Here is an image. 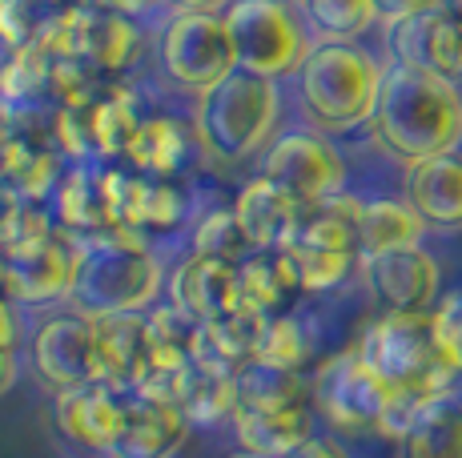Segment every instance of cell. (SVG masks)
<instances>
[{"label":"cell","instance_id":"34","mask_svg":"<svg viewBox=\"0 0 462 458\" xmlns=\"http://www.w3.org/2000/svg\"><path fill=\"white\" fill-rule=\"evenodd\" d=\"M290 258L298 266L301 289L306 294H326V289L342 286L350 270L358 266V253H337V250H314V245H290Z\"/></svg>","mask_w":462,"mask_h":458},{"label":"cell","instance_id":"47","mask_svg":"<svg viewBox=\"0 0 462 458\" xmlns=\"http://www.w3.org/2000/svg\"><path fill=\"white\" fill-rule=\"evenodd\" d=\"M229 458H265V454H250V451H237V454H229Z\"/></svg>","mask_w":462,"mask_h":458},{"label":"cell","instance_id":"11","mask_svg":"<svg viewBox=\"0 0 462 458\" xmlns=\"http://www.w3.org/2000/svg\"><path fill=\"white\" fill-rule=\"evenodd\" d=\"M32 370L49 390L69 394L85 386H109L101 362L97 322L85 314H60L32 334Z\"/></svg>","mask_w":462,"mask_h":458},{"label":"cell","instance_id":"12","mask_svg":"<svg viewBox=\"0 0 462 458\" xmlns=\"http://www.w3.org/2000/svg\"><path fill=\"white\" fill-rule=\"evenodd\" d=\"M77 261H81V237L57 225L41 245L5 258V298L16 306H49L73 294Z\"/></svg>","mask_w":462,"mask_h":458},{"label":"cell","instance_id":"23","mask_svg":"<svg viewBox=\"0 0 462 458\" xmlns=\"http://www.w3.org/2000/svg\"><path fill=\"white\" fill-rule=\"evenodd\" d=\"M237 278H242V306L262 318L294 314L298 298L306 294L290 250H254L237 266Z\"/></svg>","mask_w":462,"mask_h":458},{"label":"cell","instance_id":"40","mask_svg":"<svg viewBox=\"0 0 462 458\" xmlns=\"http://www.w3.org/2000/svg\"><path fill=\"white\" fill-rule=\"evenodd\" d=\"M21 346V314H16L13 298L0 294V350H16Z\"/></svg>","mask_w":462,"mask_h":458},{"label":"cell","instance_id":"6","mask_svg":"<svg viewBox=\"0 0 462 458\" xmlns=\"http://www.w3.org/2000/svg\"><path fill=\"white\" fill-rule=\"evenodd\" d=\"M226 24L237 45V65L270 81L298 77L318 45L294 0H234L226 8Z\"/></svg>","mask_w":462,"mask_h":458},{"label":"cell","instance_id":"14","mask_svg":"<svg viewBox=\"0 0 462 458\" xmlns=\"http://www.w3.org/2000/svg\"><path fill=\"white\" fill-rule=\"evenodd\" d=\"M362 274H366L374 302L386 314H430L439 306L442 274H439V261L422 245L362 258Z\"/></svg>","mask_w":462,"mask_h":458},{"label":"cell","instance_id":"29","mask_svg":"<svg viewBox=\"0 0 462 458\" xmlns=\"http://www.w3.org/2000/svg\"><path fill=\"white\" fill-rule=\"evenodd\" d=\"M298 13L314 41H362L382 24L374 0H298Z\"/></svg>","mask_w":462,"mask_h":458},{"label":"cell","instance_id":"5","mask_svg":"<svg viewBox=\"0 0 462 458\" xmlns=\"http://www.w3.org/2000/svg\"><path fill=\"white\" fill-rule=\"evenodd\" d=\"M358 354L390 390L450 394L455 378H462L442 358L430 314H382L358 338Z\"/></svg>","mask_w":462,"mask_h":458},{"label":"cell","instance_id":"46","mask_svg":"<svg viewBox=\"0 0 462 458\" xmlns=\"http://www.w3.org/2000/svg\"><path fill=\"white\" fill-rule=\"evenodd\" d=\"M0 294H5V253H0Z\"/></svg>","mask_w":462,"mask_h":458},{"label":"cell","instance_id":"38","mask_svg":"<svg viewBox=\"0 0 462 458\" xmlns=\"http://www.w3.org/2000/svg\"><path fill=\"white\" fill-rule=\"evenodd\" d=\"M430 322H434V338H439L442 358L462 374V294L442 298L430 310Z\"/></svg>","mask_w":462,"mask_h":458},{"label":"cell","instance_id":"37","mask_svg":"<svg viewBox=\"0 0 462 458\" xmlns=\"http://www.w3.org/2000/svg\"><path fill=\"white\" fill-rule=\"evenodd\" d=\"M189 422H217L234 418L237 410V378H213V374H193V386L181 402Z\"/></svg>","mask_w":462,"mask_h":458},{"label":"cell","instance_id":"41","mask_svg":"<svg viewBox=\"0 0 462 458\" xmlns=\"http://www.w3.org/2000/svg\"><path fill=\"white\" fill-rule=\"evenodd\" d=\"M93 5H101V8H109V13L137 21V16L153 13V8H165V0H93Z\"/></svg>","mask_w":462,"mask_h":458},{"label":"cell","instance_id":"42","mask_svg":"<svg viewBox=\"0 0 462 458\" xmlns=\"http://www.w3.org/2000/svg\"><path fill=\"white\" fill-rule=\"evenodd\" d=\"M290 458H350V454H346V446H337L334 438H318L314 435L306 446H298Z\"/></svg>","mask_w":462,"mask_h":458},{"label":"cell","instance_id":"27","mask_svg":"<svg viewBox=\"0 0 462 458\" xmlns=\"http://www.w3.org/2000/svg\"><path fill=\"white\" fill-rule=\"evenodd\" d=\"M52 105V52L44 45L5 49L0 57V109Z\"/></svg>","mask_w":462,"mask_h":458},{"label":"cell","instance_id":"10","mask_svg":"<svg viewBox=\"0 0 462 458\" xmlns=\"http://www.w3.org/2000/svg\"><path fill=\"white\" fill-rule=\"evenodd\" d=\"M262 173L306 209L346 193V161L322 129H294L270 141Z\"/></svg>","mask_w":462,"mask_h":458},{"label":"cell","instance_id":"33","mask_svg":"<svg viewBox=\"0 0 462 458\" xmlns=\"http://www.w3.org/2000/svg\"><path fill=\"white\" fill-rule=\"evenodd\" d=\"M193 253L229 261V266H242V261L250 258L254 242H250V234L242 229V222H237L234 206L229 209H209V214L193 225Z\"/></svg>","mask_w":462,"mask_h":458},{"label":"cell","instance_id":"43","mask_svg":"<svg viewBox=\"0 0 462 458\" xmlns=\"http://www.w3.org/2000/svg\"><path fill=\"white\" fill-rule=\"evenodd\" d=\"M234 0H165V8L173 13H226Z\"/></svg>","mask_w":462,"mask_h":458},{"label":"cell","instance_id":"49","mask_svg":"<svg viewBox=\"0 0 462 458\" xmlns=\"http://www.w3.org/2000/svg\"><path fill=\"white\" fill-rule=\"evenodd\" d=\"M294 5H298V0H294Z\"/></svg>","mask_w":462,"mask_h":458},{"label":"cell","instance_id":"19","mask_svg":"<svg viewBox=\"0 0 462 458\" xmlns=\"http://www.w3.org/2000/svg\"><path fill=\"white\" fill-rule=\"evenodd\" d=\"M129 398L113 386H85V390L57 394V422L73 443L88 446V451L109 454L117 446L121 430H125Z\"/></svg>","mask_w":462,"mask_h":458},{"label":"cell","instance_id":"45","mask_svg":"<svg viewBox=\"0 0 462 458\" xmlns=\"http://www.w3.org/2000/svg\"><path fill=\"white\" fill-rule=\"evenodd\" d=\"M77 5H88V0H49L52 13H65V8H77Z\"/></svg>","mask_w":462,"mask_h":458},{"label":"cell","instance_id":"7","mask_svg":"<svg viewBox=\"0 0 462 458\" xmlns=\"http://www.w3.org/2000/svg\"><path fill=\"white\" fill-rule=\"evenodd\" d=\"M157 57H162L169 85L189 96H206L242 69L226 13H173L162 32Z\"/></svg>","mask_w":462,"mask_h":458},{"label":"cell","instance_id":"20","mask_svg":"<svg viewBox=\"0 0 462 458\" xmlns=\"http://www.w3.org/2000/svg\"><path fill=\"white\" fill-rule=\"evenodd\" d=\"M406 201L426 229L458 234L462 229V153H442L406 165Z\"/></svg>","mask_w":462,"mask_h":458},{"label":"cell","instance_id":"31","mask_svg":"<svg viewBox=\"0 0 462 458\" xmlns=\"http://www.w3.org/2000/svg\"><path fill=\"white\" fill-rule=\"evenodd\" d=\"M257 362L273 370H290V374H306L314 362V330L298 314H278L265 318L262 342H257Z\"/></svg>","mask_w":462,"mask_h":458},{"label":"cell","instance_id":"39","mask_svg":"<svg viewBox=\"0 0 462 458\" xmlns=\"http://www.w3.org/2000/svg\"><path fill=\"white\" fill-rule=\"evenodd\" d=\"M378 16H382V29H394V24L411 21V16H422L430 8H442L447 0H374Z\"/></svg>","mask_w":462,"mask_h":458},{"label":"cell","instance_id":"30","mask_svg":"<svg viewBox=\"0 0 462 458\" xmlns=\"http://www.w3.org/2000/svg\"><path fill=\"white\" fill-rule=\"evenodd\" d=\"M398 458H462V407L455 398L434 402L419 426L398 443Z\"/></svg>","mask_w":462,"mask_h":458},{"label":"cell","instance_id":"3","mask_svg":"<svg viewBox=\"0 0 462 458\" xmlns=\"http://www.w3.org/2000/svg\"><path fill=\"white\" fill-rule=\"evenodd\" d=\"M386 81V65L358 41H318L298 69V101L322 133L370 125Z\"/></svg>","mask_w":462,"mask_h":458},{"label":"cell","instance_id":"9","mask_svg":"<svg viewBox=\"0 0 462 458\" xmlns=\"http://www.w3.org/2000/svg\"><path fill=\"white\" fill-rule=\"evenodd\" d=\"M310 390H314L318 414L342 435L378 430L390 402V386L370 370V362L358 354V346L326 358L310 378Z\"/></svg>","mask_w":462,"mask_h":458},{"label":"cell","instance_id":"48","mask_svg":"<svg viewBox=\"0 0 462 458\" xmlns=\"http://www.w3.org/2000/svg\"><path fill=\"white\" fill-rule=\"evenodd\" d=\"M447 5H450V8H455V13H458V16H462V0H447Z\"/></svg>","mask_w":462,"mask_h":458},{"label":"cell","instance_id":"36","mask_svg":"<svg viewBox=\"0 0 462 458\" xmlns=\"http://www.w3.org/2000/svg\"><path fill=\"white\" fill-rule=\"evenodd\" d=\"M49 234H57V217L44 209V201L21 197L13 206V214L0 222V253H5V258L24 253V250H32V245H41Z\"/></svg>","mask_w":462,"mask_h":458},{"label":"cell","instance_id":"28","mask_svg":"<svg viewBox=\"0 0 462 458\" xmlns=\"http://www.w3.org/2000/svg\"><path fill=\"white\" fill-rule=\"evenodd\" d=\"M426 222L414 214L411 201H394V197H378V201H362L358 209V250L362 258L390 250H406V245H422Z\"/></svg>","mask_w":462,"mask_h":458},{"label":"cell","instance_id":"35","mask_svg":"<svg viewBox=\"0 0 462 458\" xmlns=\"http://www.w3.org/2000/svg\"><path fill=\"white\" fill-rule=\"evenodd\" d=\"M52 21L49 0H0V49L41 45Z\"/></svg>","mask_w":462,"mask_h":458},{"label":"cell","instance_id":"25","mask_svg":"<svg viewBox=\"0 0 462 458\" xmlns=\"http://www.w3.org/2000/svg\"><path fill=\"white\" fill-rule=\"evenodd\" d=\"M52 217L60 229H69L73 237H97L105 229H117L109 206V185H105V169L93 165H73V169L60 178L57 193H52Z\"/></svg>","mask_w":462,"mask_h":458},{"label":"cell","instance_id":"24","mask_svg":"<svg viewBox=\"0 0 462 458\" xmlns=\"http://www.w3.org/2000/svg\"><path fill=\"white\" fill-rule=\"evenodd\" d=\"M193 149H201L193 117L181 121L173 113H145L125 161L141 173H153V178H181Z\"/></svg>","mask_w":462,"mask_h":458},{"label":"cell","instance_id":"16","mask_svg":"<svg viewBox=\"0 0 462 458\" xmlns=\"http://www.w3.org/2000/svg\"><path fill=\"white\" fill-rule=\"evenodd\" d=\"M314 394L286 402H242L234 410V430L242 451L265 458H290L314 438Z\"/></svg>","mask_w":462,"mask_h":458},{"label":"cell","instance_id":"44","mask_svg":"<svg viewBox=\"0 0 462 458\" xmlns=\"http://www.w3.org/2000/svg\"><path fill=\"white\" fill-rule=\"evenodd\" d=\"M16 382V350H0V394H8Z\"/></svg>","mask_w":462,"mask_h":458},{"label":"cell","instance_id":"1","mask_svg":"<svg viewBox=\"0 0 462 458\" xmlns=\"http://www.w3.org/2000/svg\"><path fill=\"white\" fill-rule=\"evenodd\" d=\"M374 137L402 165H419L462 145V85L411 65H386L374 109Z\"/></svg>","mask_w":462,"mask_h":458},{"label":"cell","instance_id":"15","mask_svg":"<svg viewBox=\"0 0 462 458\" xmlns=\"http://www.w3.org/2000/svg\"><path fill=\"white\" fill-rule=\"evenodd\" d=\"M386 41L394 65H411L462 85V16L450 5L386 29Z\"/></svg>","mask_w":462,"mask_h":458},{"label":"cell","instance_id":"2","mask_svg":"<svg viewBox=\"0 0 462 458\" xmlns=\"http://www.w3.org/2000/svg\"><path fill=\"white\" fill-rule=\"evenodd\" d=\"M165 289L162 261L145 245V237L117 225L97 237H81V261H77L73 302L85 318H117V314H145L157 306Z\"/></svg>","mask_w":462,"mask_h":458},{"label":"cell","instance_id":"18","mask_svg":"<svg viewBox=\"0 0 462 458\" xmlns=\"http://www.w3.org/2000/svg\"><path fill=\"white\" fill-rule=\"evenodd\" d=\"M234 214L245 234H250L254 250H290V242L298 237L301 217H306V206L290 197L278 181L257 173V178H250L237 189Z\"/></svg>","mask_w":462,"mask_h":458},{"label":"cell","instance_id":"26","mask_svg":"<svg viewBox=\"0 0 462 458\" xmlns=\"http://www.w3.org/2000/svg\"><path fill=\"white\" fill-rule=\"evenodd\" d=\"M97 338H101V362L105 382L113 390H133L153 366V350H149V325L145 314H117V318H93Z\"/></svg>","mask_w":462,"mask_h":458},{"label":"cell","instance_id":"21","mask_svg":"<svg viewBox=\"0 0 462 458\" xmlns=\"http://www.w3.org/2000/svg\"><path fill=\"white\" fill-rule=\"evenodd\" d=\"M265 318L254 310H237L229 318L201 322L198 346H193V366L213 378H237L245 366L257 362V342H262Z\"/></svg>","mask_w":462,"mask_h":458},{"label":"cell","instance_id":"4","mask_svg":"<svg viewBox=\"0 0 462 458\" xmlns=\"http://www.w3.org/2000/svg\"><path fill=\"white\" fill-rule=\"evenodd\" d=\"M278 117H282L278 81L237 69L217 89L198 96L193 129H198V145L209 161L237 165L245 157H254L265 141H273Z\"/></svg>","mask_w":462,"mask_h":458},{"label":"cell","instance_id":"8","mask_svg":"<svg viewBox=\"0 0 462 458\" xmlns=\"http://www.w3.org/2000/svg\"><path fill=\"white\" fill-rule=\"evenodd\" d=\"M41 45L49 49L52 57H73V60H85V65L101 69V73L125 77L129 65L141 57V49H145V32L137 29V21L117 16L88 0V5L57 13V21L49 24Z\"/></svg>","mask_w":462,"mask_h":458},{"label":"cell","instance_id":"17","mask_svg":"<svg viewBox=\"0 0 462 458\" xmlns=\"http://www.w3.org/2000/svg\"><path fill=\"white\" fill-rule=\"evenodd\" d=\"M165 294L193 322H217L242 310L237 266L217 258H201V253H189L185 261H177L173 274L165 278Z\"/></svg>","mask_w":462,"mask_h":458},{"label":"cell","instance_id":"22","mask_svg":"<svg viewBox=\"0 0 462 458\" xmlns=\"http://www.w3.org/2000/svg\"><path fill=\"white\" fill-rule=\"evenodd\" d=\"M193 422L185 418L181 407L173 402H153V398H137L129 394V414H125V430H121L113 458H173L181 451L185 435Z\"/></svg>","mask_w":462,"mask_h":458},{"label":"cell","instance_id":"32","mask_svg":"<svg viewBox=\"0 0 462 458\" xmlns=\"http://www.w3.org/2000/svg\"><path fill=\"white\" fill-rule=\"evenodd\" d=\"M149 325V350L153 366H193V346H198V325L189 314H181L173 302L145 310Z\"/></svg>","mask_w":462,"mask_h":458},{"label":"cell","instance_id":"13","mask_svg":"<svg viewBox=\"0 0 462 458\" xmlns=\"http://www.w3.org/2000/svg\"><path fill=\"white\" fill-rule=\"evenodd\" d=\"M105 185H109V206L117 225L141 237L169 234L189 214V193L177 178H153L129 165V169H105Z\"/></svg>","mask_w":462,"mask_h":458}]
</instances>
